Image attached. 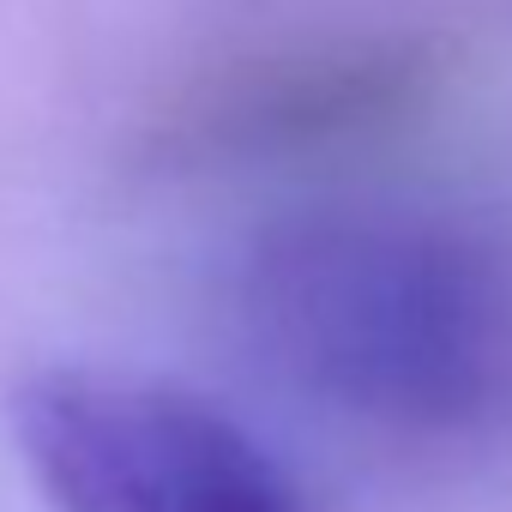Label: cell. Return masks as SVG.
Here are the masks:
<instances>
[{"label":"cell","mask_w":512,"mask_h":512,"mask_svg":"<svg viewBox=\"0 0 512 512\" xmlns=\"http://www.w3.org/2000/svg\"><path fill=\"white\" fill-rule=\"evenodd\" d=\"M235 308L253 350L350 422L476 434L512 410V253L464 217H284L253 235Z\"/></svg>","instance_id":"6da1fadb"},{"label":"cell","mask_w":512,"mask_h":512,"mask_svg":"<svg viewBox=\"0 0 512 512\" xmlns=\"http://www.w3.org/2000/svg\"><path fill=\"white\" fill-rule=\"evenodd\" d=\"M13 440L55 512H302L290 470L211 398L109 368H43Z\"/></svg>","instance_id":"7a4b0ae2"}]
</instances>
